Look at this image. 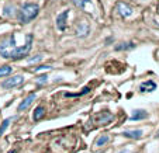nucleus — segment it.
Returning <instances> with one entry per match:
<instances>
[{
  "label": "nucleus",
  "instance_id": "nucleus-1",
  "mask_svg": "<svg viewBox=\"0 0 159 153\" xmlns=\"http://www.w3.org/2000/svg\"><path fill=\"white\" fill-rule=\"evenodd\" d=\"M16 38H17L16 34H13L7 39L0 42V56L6 58V59H18V58L25 56L30 52L33 38H30L24 44H21V45H17Z\"/></svg>",
  "mask_w": 159,
  "mask_h": 153
},
{
  "label": "nucleus",
  "instance_id": "nucleus-2",
  "mask_svg": "<svg viewBox=\"0 0 159 153\" xmlns=\"http://www.w3.org/2000/svg\"><path fill=\"white\" fill-rule=\"evenodd\" d=\"M38 11L39 7L35 3H25L18 13V20H20V23H30L31 20L37 17Z\"/></svg>",
  "mask_w": 159,
  "mask_h": 153
},
{
  "label": "nucleus",
  "instance_id": "nucleus-3",
  "mask_svg": "<svg viewBox=\"0 0 159 153\" xmlns=\"http://www.w3.org/2000/svg\"><path fill=\"white\" fill-rule=\"evenodd\" d=\"M24 83V76L21 75H16L13 77H9L7 80H4L2 83V87L3 89H14V87H18Z\"/></svg>",
  "mask_w": 159,
  "mask_h": 153
},
{
  "label": "nucleus",
  "instance_id": "nucleus-4",
  "mask_svg": "<svg viewBox=\"0 0 159 153\" xmlns=\"http://www.w3.org/2000/svg\"><path fill=\"white\" fill-rule=\"evenodd\" d=\"M113 120V114L108 111H100L97 114H94L90 118V122H97V124H108Z\"/></svg>",
  "mask_w": 159,
  "mask_h": 153
},
{
  "label": "nucleus",
  "instance_id": "nucleus-5",
  "mask_svg": "<svg viewBox=\"0 0 159 153\" xmlns=\"http://www.w3.org/2000/svg\"><path fill=\"white\" fill-rule=\"evenodd\" d=\"M116 9H117L118 14H120L121 17H124V18H128V17H131V15L134 14L132 7L128 6V4H125V3H123V2H118V3L116 4Z\"/></svg>",
  "mask_w": 159,
  "mask_h": 153
},
{
  "label": "nucleus",
  "instance_id": "nucleus-6",
  "mask_svg": "<svg viewBox=\"0 0 159 153\" xmlns=\"http://www.w3.org/2000/svg\"><path fill=\"white\" fill-rule=\"evenodd\" d=\"M73 4L86 13H93L94 10V4L92 3V0H73Z\"/></svg>",
  "mask_w": 159,
  "mask_h": 153
},
{
  "label": "nucleus",
  "instance_id": "nucleus-7",
  "mask_svg": "<svg viewBox=\"0 0 159 153\" xmlns=\"http://www.w3.org/2000/svg\"><path fill=\"white\" fill-rule=\"evenodd\" d=\"M89 33H90V25L87 21L82 20L80 23H78V25H76V35L83 38V37L89 35Z\"/></svg>",
  "mask_w": 159,
  "mask_h": 153
},
{
  "label": "nucleus",
  "instance_id": "nucleus-8",
  "mask_svg": "<svg viewBox=\"0 0 159 153\" xmlns=\"http://www.w3.org/2000/svg\"><path fill=\"white\" fill-rule=\"evenodd\" d=\"M68 15H69V11L68 10H65V11H62L61 14H58L57 17V27L59 31H65L66 28V18H68Z\"/></svg>",
  "mask_w": 159,
  "mask_h": 153
},
{
  "label": "nucleus",
  "instance_id": "nucleus-9",
  "mask_svg": "<svg viewBox=\"0 0 159 153\" xmlns=\"http://www.w3.org/2000/svg\"><path fill=\"white\" fill-rule=\"evenodd\" d=\"M35 98H37L35 93H31L28 97H25V98L20 103V105H18V111H24V110H27V108L30 107L31 104H33V101H34Z\"/></svg>",
  "mask_w": 159,
  "mask_h": 153
},
{
  "label": "nucleus",
  "instance_id": "nucleus-10",
  "mask_svg": "<svg viewBox=\"0 0 159 153\" xmlns=\"http://www.w3.org/2000/svg\"><path fill=\"white\" fill-rule=\"evenodd\" d=\"M145 118H148V112L145 111V110H134L131 117H129V120L131 121H141V120H145Z\"/></svg>",
  "mask_w": 159,
  "mask_h": 153
},
{
  "label": "nucleus",
  "instance_id": "nucleus-11",
  "mask_svg": "<svg viewBox=\"0 0 159 153\" xmlns=\"http://www.w3.org/2000/svg\"><path fill=\"white\" fill-rule=\"evenodd\" d=\"M155 89H156V84L153 83L152 80L144 81V83H141V86H139V91H141V93H147V91H153Z\"/></svg>",
  "mask_w": 159,
  "mask_h": 153
},
{
  "label": "nucleus",
  "instance_id": "nucleus-12",
  "mask_svg": "<svg viewBox=\"0 0 159 153\" xmlns=\"http://www.w3.org/2000/svg\"><path fill=\"white\" fill-rule=\"evenodd\" d=\"M123 135L129 139H139L142 138V131L141 129H134V131H124Z\"/></svg>",
  "mask_w": 159,
  "mask_h": 153
},
{
  "label": "nucleus",
  "instance_id": "nucleus-13",
  "mask_svg": "<svg viewBox=\"0 0 159 153\" xmlns=\"http://www.w3.org/2000/svg\"><path fill=\"white\" fill-rule=\"evenodd\" d=\"M45 115V108L42 107V105H39V107H37L35 108V111H34V115H33V118H34V121H39L42 117Z\"/></svg>",
  "mask_w": 159,
  "mask_h": 153
},
{
  "label": "nucleus",
  "instance_id": "nucleus-14",
  "mask_svg": "<svg viewBox=\"0 0 159 153\" xmlns=\"http://www.w3.org/2000/svg\"><path fill=\"white\" fill-rule=\"evenodd\" d=\"M108 141H110V136L106 135V133H104V135H100L99 138L96 139L94 145H96V146H99V147H100V146H104V145H107V143H108Z\"/></svg>",
  "mask_w": 159,
  "mask_h": 153
},
{
  "label": "nucleus",
  "instance_id": "nucleus-15",
  "mask_svg": "<svg viewBox=\"0 0 159 153\" xmlns=\"http://www.w3.org/2000/svg\"><path fill=\"white\" fill-rule=\"evenodd\" d=\"M13 72L11 66H2L0 68V77H6Z\"/></svg>",
  "mask_w": 159,
  "mask_h": 153
},
{
  "label": "nucleus",
  "instance_id": "nucleus-16",
  "mask_svg": "<svg viewBox=\"0 0 159 153\" xmlns=\"http://www.w3.org/2000/svg\"><path fill=\"white\" fill-rule=\"evenodd\" d=\"M134 46L135 45L132 44V42H124V44H121V45L116 46V49H117V51H124V49H132Z\"/></svg>",
  "mask_w": 159,
  "mask_h": 153
},
{
  "label": "nucleus",
  "instance_id": "nucleus-17",
  "mask_svg": "<svg viewBox=\"0 0 159 153\" xmlns=\"http://www.w3.org/2000/svg\"><path fill=\"white\" fill-rule=\"evenodd\" d=\"M13 120H14V118H7L6 121H3V124L0 125V135H2V133H3L4 131H6V129H7V126L10 125V122H11Z\"/></svg>",
  "mask_w": 159,
  "mask_h": 153
},
{
  "label": "nucleus",
  "instance_id": "nucleus-18",
  "mask_svg": "<svg viewBox=\"0 0 159 153\" xmlns=\"http://www.w3.org/2000/svg\"><path fill=\"white\" fill-rule=\"evenodd\" d=\"M47 81H48V76L47 75H41L37 77V83L38 84H44V83H47Z\"/></svg>",
  "mask_w": 159,
  "mask_h": 153
},
{
  "label": "nucleus",
  "instance_id": "nucleus-19",
  "mask_svg": "<svg viewBox=\"0 0 159 153\" xmlns=\"http://www.w3.org/2000/svg\"><path fill=\"white\" fill-rule=\"evenodd\" d=\"M41 59H42V55H37V56H34V58H30V59H28V63H35V62H39Z\"/></svg>",
  "mask_w": 159,
  "mask_h": 153
},
{
  "label": "nucleus",
  "instance_id": "nucleus-20",
  "mask_svg": "<svg viewBox=\"0 0 159 153\" xmlns=\"http://www.w3.org/2000/svg\"><path fill=\"white\" fill-rule=\"evenodd\" d=\"M11 9H14V7H11V6H6V10L3 11V14H4V15H9V17H10V15H11V11H10V10H11Z\"/></svg>",
  "mask_w": 159,
  "mask_h": 153
},
{
  "label": "nucleus",
  "instance_id": "nucleus-21",
  "mask_svg": "<svg viewBox=\"0 0 159 153\" xmlns=\"http://www.w3.org/2000/svg\"><path fill=\"white\" fill-rule=\"evenodd\" d=\"M39 70H51V66H39V68H35V72H39Z\"/></svg>",
  "mask_w": 159,
  "mask_h": 153
},
{
  "label": "nucleus",
  "instance_id": "nucleus-22",
  "mask_svg": "<svg viewBox=\"0 0 159 153\" xmlns=\"http://www.w3.org/2000/svg\"><path fill=\"white\" fill-rule=\"evenodd\" d=\"M120 153H129V150H121Z\"/></svg>",
  "mask_w": 159,
  "mask_h": 153
},
{
  "label": "nucleus",
  "instance_id": "nucleus-23",
  "mask_svg": "<svg viewBox=\"0 0 159 153\" xmlns=\"http://www.w3.org/2000/svg\"><path fill=\"white\" fill-rule=\"evenodd\" d=\"M156 138H159V131H158V133H156Z\"/></svg>",
  "mask_w": 159,
  "mask_h": 153
}]
</instances>
